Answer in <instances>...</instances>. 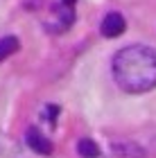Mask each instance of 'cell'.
Instances as JSON below:
<instances>
[{"mask_svg":"<svg viewBox=\"0 0 156 158\" xmlns=\"http://www.w3.org/2000/svg\"><path fill=\"white\" fill-rule=\"evenodd\" d=\"M111 73L124 93L140 95L156 88V50L150 45H127L113 54Z\"/></svg>","mask_w":156,"mask_h":158,"instance_id":"cell-1","label":"cell"},{"mask_svg":"<svg viewBox=\"0 0 156 158\" xmlns=\"http://www.w3.org/2000/svg\"><path fill=\"white\" fill-rule=\"evenodd\" d=\"M25 142H27V147H30L34 154H39V156H50V154L54 152L50 138H45V135L41 133L39 129H27Z\"/></svg>","mask_w":156,"mask_h":158,"instance_id":"cell-2","label":"cell"},{"mask_svg":"<svg viewBox=\"0 0 156 158\" xmlns=\"http://www.w3.org/2000/svg\"><path fill=\"white\" fill-rule=\"evenodd\" d=\"M124 30H127V20H124L122 14L111 11V14H106V16L102 18V34H104L106 39H116Z\"/></svg>","mask_w":156,"mask_h":158,"instance_id":"cell-3","label":"cell"},{"mask_svg":"<svg viewBox=\"0 0 156 158\" xmlns=\"http://www.w3.org/2000/svg\"><path fill=\"white\" fill-rule=\"evenodd\" d=\"M77 154H79L82 158H97L102 152H100V147H97V142H95V140H91V138H82L79 142H77Z\"/></svg>","mask_w":156,"mask_h":158,"instance_id":"cell-4","label":"cell"},{"mask_svg":"<svg viewBox=\"0 0 156 158\" xmlns=\"http://www.w3.org/2000/svg\"><path fill=\"white\" fill-rule=\"evenodd\" d=\"M16 50H18V39L16 36H2L0 39V63L5 59H9Z\"/></svg>","mask_w":156,"mask_h":158,"instance_id":"cell-5","label":"cell"}]
</instances>
